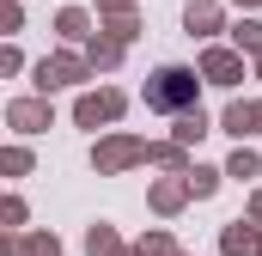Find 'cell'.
<instances>
[{"label":"cell","instance_id":"6da1fadb","mask_svg":"<svg viewBox=\"0 0 262 256\" xmlns=\"http://www.w3.org/2000/svg\"><path fill=\"white\" fill-rule=\"evenodd\" d=\"M189 92H195V79H189V73H177V67H165V73H159V86H152V104H183Z\"/></svg>","mask_w":262,"mask_h":256}]
</instances>
